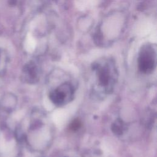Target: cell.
Instances as JSON below:
<instances>
[{
	"label": "cell",
	"mask_w": 157,
	"mask_h": 157,
	"mask_svg": "<svg viewBox=\"0 0 157 157\" xmlns=\"http://www.w3.org/2000/svg\"><path fill=\"white\" fill-rule=\"evenodd\" d=\"M73 94V89L71 85L65 83L59 86L56 89L50 93L51 101L57 105H61L71 99Z\"/></svg>",
	"instance_id": "obj_1"
},
{
	"label": "cell",
	"mask_w": 157,
	"mask_h": 157,
	"mask_svg": "<svg viewBox=\"0 0 157 157\" xmlns=\"http://www.w3.org/2000/svg\"><path fill=\"white\" fill-rule=\"evenodd\" d=\"M155 66L154 53L151 48L146 47L142 50L139 59V67L144 73H150Z\"/></svg>",
	"instance_id": "obj_2"
},
{
	"label": "cell",
	"mask_w": 157,
	"mask_h": 157,
	"mask_svg": "<svg viewBox=\"0 0 157 157\" xmlns=\"http://www.w3.org/2000/svg\"><path fill=\"white\" fill-rule=\"evenodd\" d=\"M96 67L98 70V75L100 84L105 88L108 87V85L112 80V76L109 67L107 66H96Z\"/></svg>",
	"instance_id": "obj_3"
},
{
	"label": "cell",
	"mask_w": 157,
	"mask_h": 157,
	"mask_svg": "<svg viewBox=\"0 0 157 157\" xmlns=\"http://www.w3.org/2000/svg\"><path fill=\"white\" fill-rule=\"evenodd\" d=\"M13 148L12 142H6L3 137L0 138V152L3 155H7Z\"/></svg>",
	"instance_id": "obj_4"
},
{
	"label": "cell",
	"mask_w": 157,
	"mask_h": 157,
	"mask_svg": "<svg viewBox=\"0 0 157 157\" xmlns=\"http://www.w3.org/2000/svg\"><path fill=\"white\" fill-rule=\"evenodd\" d=\"M124 123L121 120H117L113 124L112 126V131L117 135H121L123 133L124 130Z\"/></svg>",
	"instance_id": "obj_5"
},
{
	"label": "cell",
	"mask_w": 157,
	"mask_h": 157,
	"mask_svg": "<svg viewBox=\"0 0 157 157\" xmlns=\"http://www.w3.org/2000/svg\"><path fill=\"white\" fill-rule=\"evenodd\" d=\"M81 126V123L78 120H74L70 124V128L73 131L77 130Z\"/></svg>",
	"instance_id": "obj_6"
}]
</instances>
